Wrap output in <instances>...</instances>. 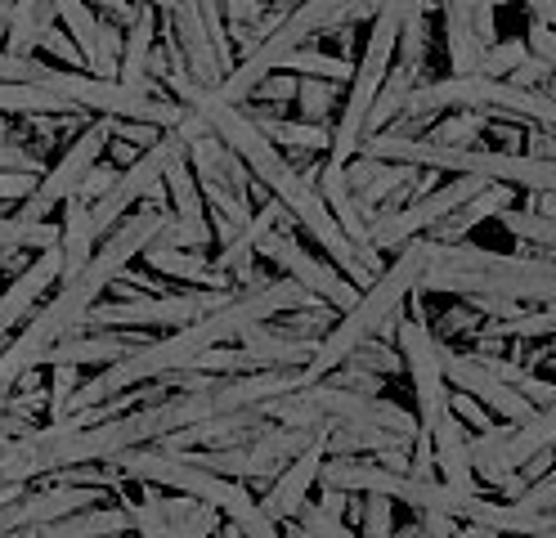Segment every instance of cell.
<instances>
[{"mask_svg": "<svg viewBox=\"0 0 556 538\" xmlns=\"http://www.w3.org/2000/svg\"><path fill=\"white\" fill-rule=\"evenodd\" d=\"M170 90H176V99L185 103V108H193V113L212 126V135H220L229 149L248 162V171L261 179V185H269V193L283 202L288 211H292V221H301L305 225V234H315V242L328 251V257L351 274V283L355 287H368L381 270V251L377 247H355L351 238L341 234V225L332 221V211L324 207V198H319V189H309L305 179L292 171V162H283V153H278V143H269L265 135H261V126L242 113L238 103H225L212 86H202V82H193L185 67H170L166 77H162Z\"/></svg>", "mask_w": 556, "mask_h": 538, "instance_id": "cell-1", "label": "cell"}, {"mask_svg": "<svg viewBox=\"0 0 556 538\" xmlns=\"http://www.w3.org/2000/svg\"><path fill=\"white\" fill-rule=\"evenodd\" d=\"M166 221H170V215H162L157 207H144L139 215H130L122 229L113 225L109 234H103V247L90 251V261L81 265V274L67 278V283L59 287V297L27 323V328L18 333V341L0 346V377H14V381H18V373L37 368L41 354H46V346H54L67 328H77V323L86 318V310H90L103 292H109V283H117V278L126 274V265L162 234Z\"/></svg>", "mask_w": 556, "mask_h": 538, "instance_id": "cell-2", "label": "cell"}, {"mask_svg": "<svg viewBox=\"0 0 556 538\" xmlns=\"http://www.w3.org/2000/svg\"><path fill=\"white\" fill-rule=\"evenodd\" d=\"M417 292L448 297H511V301H547L556 305V261L539 257H503L476 251L467 242H435Z\"/></svg>", "mask_w": 556, "mask_h": 538, "instance_id": "cell-3", "label": "cell"}, {"mask_svg": "<svg viewBox=\"0 0 556 538\" xmlns=\"http://www.w3.org/2000/svg\"><path fill=\"white\" fill-rule=\"evenodd\" d=\"M427 261H431V238H427V234L408 238V242L400 247L395 265L381 270V274L364 287V292H359V301L345 310V318L337 323V328L319 337L315 354H309V364H305V381H324L337 364H345V359H351L355 346H364V341L377 337L381 328H391L395 314H400V305L413 297V287L422 283Z\"/></svg>", "mask_w": 556, "mask_h": 538, "instance_id": "cell-4", "label": "cell"}, {"mask_svg": "<svg viewBox=\"0 0 556 538\" xmlns=\"http://www.w3.org/2000/svg\"><path fill=\"white\" fill-rule=\"evenodd\" d=\"M109 462L117 466V476H135V480H144V485H162V489H170V493H189V498L212 502V508H220L225 521H233L229 534H261V538L278 534V521H269V516L261 512V502H256L248 489L233 485V480H225L220 472H206V466L189 462L185 453L139 449V445H135V449H122V453L109 458Z\"/></svg>", "mask_w": 556, "mask_h": 538, "instance_id": "cell-5", "label": "cell"}, {"mask_svg": "<svg viewBox=\"0 0 556 538\" xmlns=\"http://www.w3.org/2000/svg\"><path fill=\"white\" fill-rule=\"evenodd\" d=\"M185 153H189L185 135H180V130H162V135L149 143V153H139L135 162H126V171L117 175V185H113L109 193H103V198H94V202H90V229H94V238L109 234V229L122 221V215H126L139 198L157 193L166 166L176 162V158H185Z\"/></svg>", "mask_w": 556, "mask_h": 538, "instance_id": "cell-6", "label": "cell"}, {"mask_svg": "<svg viewBox=\"0 0 556 538\" xmlns=\"http://www.w3.org/2000/svg\"><path fill=\"white\" fill-rule=\"evenodd\" d=\"M395 346L404 354V364L413 373L417 386V426H440L454 404L448 395V377H444V337H435L422 318H400L395 314Z\"/></svg>", "mask_w": 556, "mask_h": 538, "instance_id": "cell-7", "label": "cell"}, {"mask_svg": "<svg viewBox=\"0 0 556 538\" xmlns=\"http://www.w3.org/2000/svg\"><path fill=\"white\" fill-rule=\"evenodd\" d=\"M225 297L229 287H202V292H189V297H130L113 305H90L81 323L86 328H185L198 314L216 310Z\"/></svg>", "mask_w": 556, "mask_h": 538, "instance_id": "cell-8", "label": "cell"}, {"mask_svg": "<svg viewBox=\"0 0 556 538\" xmlns=\"http://www.w3.org/2000/svg\"><path fill=\"white\" fill-rule=\"evenodd\" d=\"M484 185H494V179H480V175H454L444 189L427 193V198H417L408 207H395L387 215H377V221H368V242L377 251H400L408 238L417 234H427L435 221H444L448 211H458L463 202H471Z\"/></svg>", "mask_w": 556, "mask_h": 538, "instance_id": "cell-9", "label": "cell"}, {"mask_svg": "<svg viewBox=\"0 0 556 538\" xmlns=\"http://www.w3.org/2000/svg\"><path fill=\"white\" fill-rule=\"evenodd\" d=\"M109 117L103 122H90L73 143H67V153L37 179V189H31L23 202H18V221H46L54 207H63V198H73L77 185L90 175V166L99 162V153L109 149Z\"/></svg>", "mask_w": 556, "mask_h": 538, "instance_id": "cell-10", "label": "cell"}, {"mask_svg": "<svg viewBox=\"0 0 556 538\" xmlns=\"http://www.w3.org/2000/svg\"><path fill=\"white\" fill-rule=\"evenodd\" d=\"M256 257H265V261H274L283 274H292V278L305 287V292H315V297L332 301V310H351V305L359 301V292H364V287L345 283V278H337L328 265H319L292 234H274V229H265L261 242H256Z\"/></svg>", "mask_w": 556, "mask_h": 538, "instance_id": "cell-11", "label": "cell"}, {"mask_svg": "<svg viewBox=\"0 0 556 538\" xmlns=\"http://www.w3.org/2000/svg\"><path fill=\"white\" fill-rule=\"evenodd\" d=\"M324 458H328V426L315 430V436L305 440V449H301L296 458L283 462V472H274V485L256 498V502H261V512H265L269 521H292L296 508L309 498V485H319V466H324Z\"/></svg>", "mask_w": 556, "mask_h": 538, "instance_id": "cell-12", "label": "cell"}, {"mask_svg": "<svg viewBox=\"0 0 556 538\" xmlns=\"http://www.w3.org/2000/svg\"><path fill=\"white\" fill-rule=\"evenodd\" d=\"M444 377H448V390H467L471 400H480V404H490L494 413H503L511 426H520V422H530L534 417V404L520 395L516 386H507V381H498L494 373H484L471 354H454L444 346Z\"/></svg>", "mask_w": 556, "mask_h": 538, "instance_id": "cell-13", "label": "cell"}, {"mask_svg": "<svg viewBox=\"0 0 556 538\" xmlns=\"http://www.w3.org/2000/svg\"><path fill=\"white\" fill-rule=\"evenodd\" d=\"M59 270H63V251H59V242H50L46 251H37V261L14 274V283L0 292V346H5L10 333L31 314V305L46 297V287L59 283Z\"/></svg>", "mask_w": 556, "mask_h": 538, "instance_id": "cell-14", "label": "cell"}, {"mask_svg": "<svg viewBox=\"0 0 556 538\" xmlns=\"http://www.w3.org/2000/svg\"><path fill=\"white\" fill-rule=\"evenodd\" d=\"M90 502H99V485H54L46 493H23V498H14V502L0 508V534H10V529H37L46 521H59L67 512L90 508Z\"/></svg>", "mask_w": 556, "mask_h": 538, "instance_id": "cell-15", "label": "cell"}, {"mask_svg": "<svg viewBox=\"0 0 556 538\" xmlns=\"http://www.w3.org/2000/svg\"><path fill=\"white\" fill-rule=\"evenodd\" d=\"M170 18H176V41H180V54H185V72L202 86H220L225 82V67H220V54L212 46V32L202 23V10L198 0H176L170 5Z\"/></svg>", "mask_w": 556, "mask_h": 538, "instance_id": "cell-16", "label": "cell"}, {"mask_svg": "<svg viewBox=\"0 0 556 538\" xmlns=\"http://www.w3.org/2000/svg\"><path fill=\"white\" fill-rule=\"evenodd\" d=\"M139 350V341L135 337H122V333H94V337H81L77 328H67L54 346H46V354H41V364H117V359H126V354H135Z\"/></svg>", "mask_w": 556, "mask_h": 538, "instance_id": "cell-17", "label": "cell"}, {"mask_svg": "<svg viewBox=\"0 0 556 538\" xmlns=\"http://www.w3.org/2000/svg\"><path fill=\"white\" fill-rule=\"evenodd\" d=\"M242 346H248L265 368H305L309 364V354H315L319 341H309V337H296L292 328H265V318L261 323H248V328L238 333Z\"/></svg>", "mask_w": 556, "mask_h": 538, "instance_id": "cell-18", "label": "cell"}, {"mask_svg": "<svg viewBox=\"0 0 556 538\" xmlns=\"http://www.w3.org/2000/svg\"><path fill=\"white\" fill-rule=\"evenodd\" d=\"M319 198H324V207L332 211V221L341 225V234L351 238L355 247H372L368 242V221H364V207L355 202V193H351V185H345V166L341 162H324V171H319Z\"/></svg>", "mask_w": 556, "mask_h": 538, "instance_id": "cell-19", "label": "cell"}, {"mask_svg": "<svg viewBox=\"0 0 556 538\" xmlns=\"http://www.w3.org/2000/svg\"><path fill=\"white\" fill-rule=\"evenodd\" d=\"M157 5H149V0H139L135 5V18H130V32L122 41V63H117V82L126 86H139L149 90V54H153V32H157V18H153Z\"/></svg>", "mask_w": 556, "mask_h": 538, "instance_id": "cell-20", "label": "cell"}, {"mask_svg": "<svg viewBox=\"0 0 556 538\" xmlns=\"http://www.w3.org/2000/svg\"><path fill=\"white\" fill-rule=\"evenodd\" d=\"M431 453H435L440 480H448L454 489H471L476 493V472H471V458H467V436H463L458 413H448L440 426H431Z\"/></svg>", "mask_w": 556, "mask_h": 538, "instance_id": "cell-21", "label": "cell"}, {"mask_svg": "<svg viewBox=\"0 0 556 538\" xmlns=\"http://www.w3.org/2000/svg\"><path fill=\"white\" fill-rule=\"evenodd\" d=\"M59 251H63V270H59V283L77 278L81 265L90 261L94 251V229H90V202L86 198H63V225H59Z\"/></svg>", "mask_w": 556, "mask_h": 538, "instance_id": "cell-22", "label": "cell"}, {"mask_svg": "<svg viewBox=\"0 0 556 538\" xmlns=\"http://www.w3.org/2000/svg\"><path fill=\"white\" fill-rule=\"evenodd\" d=\"M130 529V516L126 508H99V502H90V508L81 512H67L59 521H46L37 529H27V534H37V538H94V534H126Z\"/></svg>", "mask_w": 556, "mask_h": 538, "instance_id": "cell-23", "label": "cell"}, {"mask_svg": "<svg viewBox=\"0 0 556 538\" xmlns=\"http://www.w3.org/2000/svg\"><path fill=\"white\" fill-rule=\"evenodd\" d=\"M507 198H511V193H503V189H494V185H484L471 202H463L458 211H448L444 221H435V225L427 229V238H435V242H463V238L484 221V215H498V211L507 207Z\"/></svg>", "mask_w": 556, "mask_h": 538, "instance_id": "cell-24", "label": "cell"}, {"mask_svg": "<svg viewBox=\"0 0 556 538\" xmlns=\"http://www.w3.org/2000/svg\"><path fill=\"white\" fill-rule=\"evenodd\" d=\"M139 257L149 261V270H162V274H170V278H189V283H202V287H229V274L225 270H216L212 261H202V257H185L180 247H157V242H149Z\"/></svg>", "mask_w": 556, "mask_h": 538, "instance_id": "cell-25", "label": "cell"}, {"mask_svg": "<svg viewBox=\"0 0 556 538\" xmlns=\"http://www.w3.org/2000/svg\"><path fill=\"white\" fill-rule=\"evenodd\" d=\"M5 18H10L5 50L18 54V59H27L31 50H37V41H41V27L54 23V5H50V0H14Z\"/></svg>", "mask_w": 556, "mask_h": 538, "instance_id": "cell-26", "label": "cell"}, {"mask_svg": "<svg viewBox=\"0 0 556 538\" xmlns=\"http://www.w3.org/2000/svg\"><path fill=\"white\" fill-rule=\"evenodd\" d=\"M162 512L170 521V538H202V534H216L220 529V508H212V502L202 498H162Z\"/></svg>", "mask_w": 556, "mask_h": 538, "instance_id": "cell-27", "label": "cell"}, {"mask_svg": "<svg viewBox=\"0 0 556 538\" xmlns=\"http://www.w3.org/2000/svg\"><path fill=\"white\" fill-rule=\"evenodd\" d=\"M0 113H77L46 82H0Z\"/></svg>", "mask_w": 556, "mask_h": 538, "instance_id": "cell-28", "label": "cell"}, {"mask_svg": "<svg viewBox=\"0 0 556 538\" xmlns=\"http://www.w3.org/2000/svg\"><path fill=\"white\" fill-rule=\"evenodd\" d=\"M274 72H296V77H324V82H351L355 63H345L341 54L324 50H288L274 59Z\"/></svg>", "mask_w": 556, "mask_h": 538, "instance_id": "cell-29", "label": "cell"}, {"mask_svg": "<svg viewBox=\"0 0 556 538\" xmlns=\"http://www.w3.org/2000/svg\"><path fill=\"white\" fill-rule=\"evenodd\" d=\"M261 126V135L269 143H296V149H328L332 130H324V122H283V117H252Z\"/></svg>", "mask_w": 556, "mask_h": 538, "instance_id": "cell-30", "label": "cell"}, {"mask_svg": "<svg viewBox=\"0 0 556 538\" xmlns=\"http://www.w3.org/2000/svg\"><path fill=\"white\" fill-rule=\"evenodd\" d=\"M498 337H511V341H534V337H556V305L539 310V314H516V318H498L494 328H484L476 341H498Z\"/></svg>", "mask_w": 556, "mask_h": 538, "instance_id": "cell-31", "label": "cell"}, {"mask_svg": "<svg viewBox=\"0 0 556 538\" xmlns=\"http://www.w3.org/2000/svg\"><path fill=\"white\" fill-rule=\"evenodd\" d=\"M54 5V18H63V27H67V36L81 46V54H86V63H90V54H94V46H99V18H94V10H90V0H50Z\"/></svg>", "mask_w": 556, "mask_h": 538, "instance_id": "cell-32", "label": "cell"}, {"mask_svg": "<svg viewBox=\"0 0 556 538\" xmlns=\"http://www.w3.org/2000/svg\"><path fill=\"white\" fill-rule=\"evenodd\" d=\"M498 221H503V229L516 234L520 242H539V247L556 251V221H552V215H534V211H511V207H503Z\"/></svg>", "mask_w": 556, "mask_h": 538, "instance_id": "cell-33", "label": "cell"}, {"mask_svg": "<svg viewBox=\"0 0 556 538\" xmlns=\"http://www.w3.org/2000/svg\"><path fill=\"white\" fill-rule=\"evenodd\" d=\"M332 99H337V82H324V77H301L296 82V113L301 122H328L332 117Z\"/></svg>", "mask_w": 556, "mask_h": 538, "instance_id": "cell-34", "label": "cell"}, {"mask_svg": "<svg viewBox=\"0 0 556 538\" xmlns=\"http://www.w3.org/2000/svg\"><path fill=\"white\" fill-rule=\"evenodd\" d=\"M458 117H448L444 126L435 122V130L427 135L431 143H448V149H471V143L480 139L484 130V113H471V108H454Z\"/></svg>", "mask_w": 556, "mask_h": 538, "instance_id": "cell-35", "label": "cell"}, {"mask_svg": "<svg viewBox=\"0 0 556 538\" xmlns=\"http://www.w3.org/2000/svg\"><path fill=\"white\" fill-rule=\"evenodd\" d=\"M345 364H355V368H368V373H400V364H404V354L395 350V346H387V341H377V337H368L364 346H355L351 350V359Z\"/></svg>", "mask_w": 556, "mask_h": 538, "instance_id": "cell-36", "label": "cell"}, {"mask_svg": "<svg viewBox=\"0 0 556 538\" xmlns=\"http://www.w3.org/2000/svg\"><path fill=\"white\" fill-rule=\"evenodd\" d=\"M530 59V46L526 41H494V46H484V59H480V77H507L511 67H520Z\"/></svg>", "mask_w": 556, "mask_h": 538, "instance_id": "cell-37", "label": "cell"}, {"mask_svg": "<svg viewBox=\"0 0 556 538\" xmlns=\"http://www.w3.org/2000/svg\"><path fill=\"white\" fill-rule=\"evenodd\" d=\"M288 534H337V538H345V534H351V525H341V516L324 512L319 502L305 498L296 508V516H292V525H288Z\"/></svg>", "mask_w": 556, "mask_h": 538, "instance_id": "cell-38", "label": "cell"}, {"mask_svg": "<svg viewBox=\"0 0 556 538\" xmlns=\"http://www.w3.org/2000/svg\"><path fill=\"white\" fill-rule=\"evenodd\" d=\"M117 63H122V36H117V27L99 23V46H94L86 67L94 72V77H117Z\"/></svg>", "mask_w": 556, "mask_h": 538, "instance_id": "cell-39", "label": "cell"}, {"mask_svg": "<svg viewBox=\"0 0 556 538\" xmlns=\"http://www.w3.org/2000/svg\"><path fill=\"white\" fill-rule=\"evenodd\" d=\"M37 46H46L54 59H63L67 67H86V54L77 50V41H73V36H67V32H59L54 23L50 27H41V41Z\"/></svg>", "mask_w": 556, "mask_h": 538, "instance_id": "cell-40", "label": "cell"}, {"mask_svg": "<svg viewBox=\"0 0 556 538\" xmlns=\"http://www.w3.org/2000/svg\"><path fill=\"white\" fill-rule=\"evenodd\" d=\"M77 386H81L77 364H54V377H50V413H54V417L67 409V400H73Z\"/></svg>", "mask_w": 556, "mask_h": 538, "instance_id": "cell-41", "label": "cell"}, {"mask_svg": "<svg viewBox=\"0 0 556 538\" xmlns=\"http://www.w3.org/2000/svg\"><path fill=\"white\" fill-rule=\"evenodd\" d=\"M109 135L135 143V149H149V143L162 135V126H153V122H130V117H109Z\"/></svg>", "mask_w": 556, "mask_h": 538, "instance_id": "cell-42", "label": "cell"}, {"mask_svg": "<svg viewBox=\"0 0 556 538\" xmlns=\"http://www.w3.org/2000/svg\"><path fill=\"white\" fill-rule=\"evenodd\" d=\"M364 534H372V538L395 534V525H391V498L387 493H368V502H364Z\"/></svg>", "mask_w": 556, "mask_h": 538, "instance_id": "cell-43", "label": "cell"}, {"mask_svg": "<svg viewBox=\"0 0 556 538\" xmlns=\"http://www.w3.org/2000/svg\"><path fill=\"white\" fill-rule=\"evenodd\" d=\"M216 5H220V14H229L233 23H238V32L242 36H248L269 10H265V0H216Z\"/></svg>", "mask_w": 556, "mask_h": 538, "instance_id": "cell-44", "label": "cell"}, {"mask_svg": "<svg viewBox=\"0 0 556 538\" xmlns=\"http://www.w3.org/2000/svg\"><path fill=\"white\" fill-rule=\"evenodd\" d=\"M404 63H413V67H422V50H427V18H422V10H417L408 23H404Z\"/></svg>", "mask_w": 556, "mask_h": 538, "instance_id": "cell-45", "label": "cell"}, {"mask_svg": "<svg viewBox=\"0 0 556 538\" xmlns=\"http://www.w3.org/2000/svg\"><path fill=\"white\" fill-rule=\"evenodd\" d=\"M41 63H31V59H18L10 50H0V82H41Z\"/></svg>", "mask_w": 556, "mask_h": 538, "instance_id": "cell-46", "label": "cell"}, {"mask_svg": "<svg viewBox=\"0 0 556 538\" xmlns=\"http://www.w3.org/2000/svg\"><path fill=\"white\" fill-rule=\"evenodd\" d=\"M0 171H23V175H46L41 171V162L31 158L27 149H18V143H10V139H0Z\"/></svg>", "mask_w": 556, "mask_h": 538, "instance_id": "cell-47", "label": "cell"}, {"mask_svg": "<svg viewBox=\"0 0 556 538\" xmlns=\"http://www.w3.org/2000/svg\"><path fill=\"white\" fill-rule=\"evenodd\" d=\"M526 46H530V54H539L547 67H556V27H547V23H530V36H526Z\"/></svg>", "mask_w": 556, "mask_h": 538, "instance_id": "cell-48", "label": "cell"}, {"mask_svg": "<svg viewBox=\"0 0 556 538\" xmlns=\"http://www.w3.org/2000/svg\"><path fill=\"white\" fill-rule=\"evenodd\" d=\"M117 185V171H109V166H90V175L81 179V185H77V198H86V202H94V198H103V193H109Z\"/></svg>", "mask_w": 556, "mask_h": 538, "instance_id": "cell-49", "label": "cell"}, {"mask_svg": "<svg viewBox=\"0 0 556 538\" xmlns=\"http://www.w3.org/2000/svg\"><path fill=\"white\" fill-rule=\"evenodd\" d=\"M547 72H552V67H547V63H543L539 54H530V59L520 63V67H511L507 77H511L516 86H539V82H547Z\"/></svg>", "mask_w": 556, "mask_h": 538, "instance_id": "cell-50", "label": "cell"}, {"mask_svg": "<svg viewBox=\"0 0 556 538\" xmlns=\"http://www.w3.org/2000/svg\"><path fill=\"white\" fill-rule=\"evenodd\" d=\"M471 305H476V314H494V318H516V314H526V305H516L511 297H476Z\"/></svg>", "mask_w": 556, "mask_h": 538, "instance_id": "cell-51", "label": "cell"}, {"mask_svg": "<svg viewBox=\"0 0 556 538\" xmlns=\"http://www.w3.org/2000/svg\"><path fill=\"white\" fill-rule=\"evenodd\" d=\"M458 328H476V305H454V310L440 318V337L458 333Z\"/></svg>", "mask_w": 556, "mask_h": 538, "instance_id": "cell-52", "label": "cell"}, {"mask_svg": "<svg viewBox=\"0 0 556 538\" xmlns=\"http://www.w3.org/2000/svg\"><path fill=\"white\" fill-rule=\"evenodd\" d=\"M256 95H261L265 103H288V99H296V82H278V77L269 82V77H265V82L256 86Z\"/></svg>", "mask_w": 556, "mask_h": 538, "instance_id": "cell-53", "label": "cell"}, {"mask_svg": "<svg viewBox=\"0 0 556 538\" xmlns=\"http://www.w3.org/2000/svg\"><path fill=\"white\" fill-rule=\"evenodd\" d=\"M458 395H463V400H458V404H448V409H454V413H458L463 422L480 426V430H484V426H490V417H484V413H480V400H471V395H467V390H458Z\"/></svg>", "mask_w": 556, "mask_h": 538, "instance_id": "cell-54", "label": "cell"}, {"mask_svg": "<svg viewBox=\"0 0 556 538\" xmlns=\"http://www.w3.org/2000/svg\"><path fill=\"white\" fill-rule=\"evenodd\" d=\"M526 5L534 10V18H539V23L556 27V0H526Z\"/></svg>", "mask_w": 556, "mask_h": 538, "instance_id": "cell-55", "label": "cell"}]
</instances>
